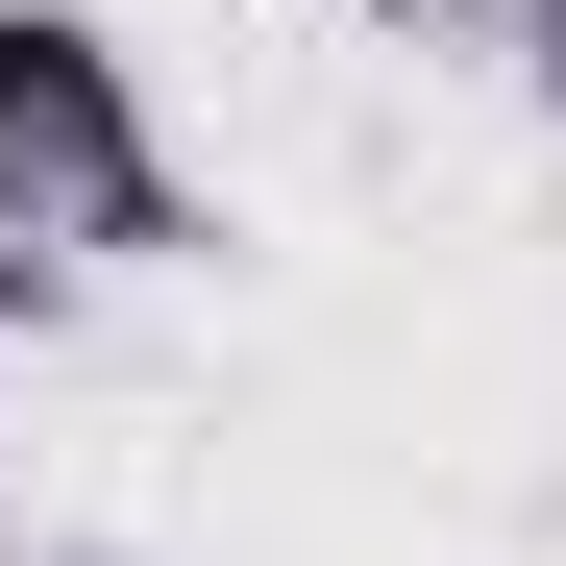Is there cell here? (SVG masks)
I'll use <instances>...</instances> for the list:
<instances>
[{
    "label": "cell",
    "mask_w": 566,
    "mask_h": 566,
    "mask_svg": "<svg viewBox=\"0 0 566 566\" xmlns=\"http://www.w3.org/2000/svg\"><path fill=\"white\" fill-rule=\"evenodd\" d=\"M25 566H99V542H25Z\"/></svg>",
    "instance_id": "obj_5"
},
{
    "label": "cell",
    "mask_w": 566,
    "mask_h": 566,
    "mask_svg": "<svg viewBox=\"0 0 566 566\" xmlns=\"http://www.w3.org/2000/svg\"><path fill=\"white\" fill-rule=\"evenodd\" d=\"M50 296H74V271H50V247H25V222H0V321H50Z\"/></svg>",
    "instance_id": "obj_4"
},
{
    "label": "cell",
    "mask_w": 566,
    "mask_h": 566,
    "mask_svg": "<svg viewBox=\"0 0 566 566\" xmlns=\"http://www.w3.org/2000/svg\"><path fill=\"white\" fill-rule=\"evenodd\" d=\"M517 99H542V124H566V0H517Z\"/></svg>",
    "instance_id": "obj_3"
},
{
    "label": "cell",
    "mask_w": 566,
    "mask_h": 566,
    "mask_svg": "<svg viewBox=\"0 0 566 566\" xmlns=\"http://www.w3.org/2000/svg\"><path fill=\"white\" fill-rule=\"evenodd\" d=\"M0 222H25L50 271H198L222 247L99 0H0Z\"/></svg>",
    "instance_id": "obj_1"
},
{
    "label": "cell",
    "mask_w": 566,
    "mask_h": 566,
    "mask_svg": "<svg viewBox=\"0 0 566 566\" xmlns=\"http://www.w3.org/2000/svg\"><path fill=\"white\" fill-rule=\"evenodd\" d=\"M345 25H395V50H517V0H345Z\"/></svg>",
    "instance_id": "obj_2"
}]
</instances>
